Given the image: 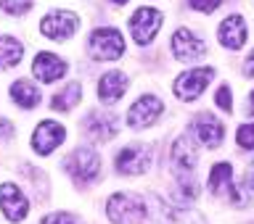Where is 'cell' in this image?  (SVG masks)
<instances>
[{
	"label": "cell",
	"mask_w": 254,
	"mask_h": 224,
	"mask_svg": "<svg viewBox=\"0 0 254 224\" xmlns=\"http://www.w3.org/2000/svg\"><path fill=\"white\" fill-rule=\"evenodd\" d=\"M146 224H206L198 211H190L188 206L167 203L159 195L146 198Z\"/></svg>",
	"instance_id": "obj_1"
},
{
	"label": "cell",
	"mask_w": 254,
	"mask_h": 224,
	"mask_svg": "<svg viewBox=\"0 0 254 224\" xmlns=\"http://www.w3.org/2000/svg\"><path fill=\"white\" fill-rule=\"evenodd\" d=\"M106 217L111 224H140L146 219V201L132 193H117L106 203Z\"/></svg>",
	"instance_id": "obj_2"
},
{
	"label": "cell",
	"mask_w": 254,
	"mask_h": 224,
	"mask_svg": "<svg viewBox=\"0 0 254 224\" xmlns=\"http://www.w3.org/2000/svg\"><path fill=\"white\" fill-rule=\"evenodd\" d=\"M87 50L93 58L98 61H117L125 53V37L119 35V29L106 27V29H95L90 40H87Z\"/></svg>",
	"instance_id": "obj_3"
},
{
	"label": "cell",
	"mask_w": 254,
	"mask_h": 224,
	"mask_svg": "<svg viewBox=\"0 0 254 224\" xmlns=\"http://www.w3.org/2000/svg\"><path fill=\"white\" fill-rule=\"evenodd\" d=\"M209 193L217 195V198L228 195L230 203H236L238 209H244V206L249 203V198L233 185V166H230L228 161H220V164L212 166V172H209Z\"/></svg>",
	"instance_id": "obj_4"
},
{
	"label": "cell",
	"mask_w": 254,
	"mask_h": 224,
	"mask_svg": "<svg viewBox=\"0 0 254 224\" xmlns=\"http://www.w3.org/2000/svg\"><path fill=\"white\" fill-rule=\"evenodd\" d=\"M151 166V148L146 142H132V145H127L119 150L117 156V172L119 174H146Z\"/></svg>",
	"instance_id": "obj_5"
},
{
	"label": "cell",
	"mask_w": 254,
	"mask_h": 224,
	"mask_svg": "<svg viewBox=\"0 0 254 224\" xmlns=\"http://www.w3.org/2000/svg\"><path fill=\"white\" fill-rule=\"evenodd\" d=\"M212 77H214V71H212L209 66H204V69H190V71H186V74H180L178 79H175L172 92L178 95L180 100H196L198 95L206 90V85H209Z\"/></svg>",
	"instance_id": "obj_6"
},
{
	"label": "cell",
	"mask_w": 254,
	"mask_h": 224,
	"mask_svg": "<svg viewBox=\"0 0 254 224\" xmlns=\"http://www.w3.org/2000/svg\"><path fill=\"white\" fill-rule=\"evenodd\" d=\"M66 172L77 182H90L98 177L101 172V158L93 148H77L74 153L66 158Z\"/></svg>",
	"instance_id": "obj_7"
},
{
	"label": "cell",
	"mask_w": 254,
	"mask_h": 224,
	"mask_svg": "<svg viewBox=\"0 0 254 224\" xmlns=\"http://www.w3.org/2000/svg\"><path fill=\"white\" fill-rule=\"evenodd\" d=\"M164 111V103L154 98V95H143V98H138L130 106V111H127V124L132 127V130H143V127L154 124L159 116H162Z\"/></svg>",
	"instance_id": "obj_8"
},
{
	"label": "cell",
	"mask_w": 254,
	"mask_h": 224,
	"mask_svg": "<svg viewBox=\"0 0 254 224\" xmlns=\"http://www.w3.org/2000/svg\"><path fill=\"white\" fill-rule=\"evenodd\" d=\"M159 27H162V13L156 8H138L130 19V32L138 45H148V40H154Z\"/></svg>",
	"instance_id": "obj_9"
},
{
	"label": "cell",
	"mask_w": 254,
	"mask_h": 224,
	"mask_svg": "<svg viewBox=\"0 0 254 224\" xmlns=\"http://www.w3.org/2000/svg\"><path fill=\"white\" fill-rule=\"evenodd\" d=\"M172 53H175V58L178 61H198V58H204V53H206V45H204V40L193 35L190 29H178L172 35Z\"/></svg>",
	"instance_id": "obj_10"
},
{
	"label": "cell",
	"mask_w": 254,
	"mask_h": 224,
	"mask_svg": "<svg viewBox=\"0 0 254 224\" xmlns=\"http://www.w3.org/2000/svg\"><path fill=\"white\" fill-rule=\"evenodd\" d=\"M0 209H3V214L8 217V222H21L29 214V203H27V198H24L19 185L5 182V185L0 187Z\"/></svg>",
	"instance_id": "obj_11"
},
{
	"label": "cell",
	"mask_w": 254,
	"mask_h": 224,
	"mask_svg": "<svg viewBox=\"0 0 254 224\" xmlns=\"http://www.w3.org/2000/svg\"><path fill=\"white\" fill-rule=\"evenodd\" d=\"M77 16L74 13H64V11H53L48 13L43 24H40V29H43V35L48 40H69L71 35L77 32Z\"/></svg>",
	"instance_id": "obj_12"
},
{
	"label": "cell",
	"mask_w": 254,
	"mask_h": 224,
	"mask_svg": "<svg viewBox=\"0 0 254 224\" xmlns=\"http://www.w3.org/2000/svg\"><path fill=\"white\" fill-rule=\"evenodd\" d=\"M64 137H66V132H64L61 124L56 122H43L35 130V134H32V148H35V153L40 156H48L51 150H56L64 142Z\"/></svg>",
	"instance_id": "obj_13"
},
{
	"label": "cell",
	"mask_w": 254,
	"mask_h": 224,
	"mask_svg": "<svg viewBox=\"0 0 254 224\" xmlns=\"http://www.w3.org/2000/svg\"><path fill=\"white\" fill-rule=\"evenodd\" d=\"M193 134L196 140L206 148H220L222 137H225V127H222L220 119H214L209 114H198L193 119Z\"/></svg>",
	"instance_id": "obj_14"
},
{
	"label": "cell",
	"mask_w": 254,
	"mask_h": 224,
	"mask_svg": "<svg viewBox=\"0 0 254 224\" xmlns=\"http://www.w3.org/2000/svg\"><path fill=\"white\" fill-rule=\"evenodd\" d=\"M170 158H172V166L178 174H190L196 166V145L193 140L188 137V134H183V137H178L172 142L170 148Z\"/></svg>",
	"instance_id": "obj_15"
},
{
	"label": "cell",
	"mask_w": 254,
	"mask_h": 224,
	"mask_svg": "<svg viewBox=\"0 0 254 224\" xmlns=\"http://www.w3.org/2000/svg\"><path fill=\"white\" fill-rule=\"evenodd\" d=\"M32 71H35V77L40 82H56V79H61L66 74V63H64L56 53H37L35 63H32Z\"/></svg>",
	"instance_id": "obj_16"
},
{
	"label": "cell",
	"mask_w": 254,
	"mask_h": 224,
	"mask_svg": "<svg viewBox=\"0 0 254 224\" xmlns=\"http://www.w3.org/2000/svg\"><path fill=\"white\" fill-rule=\"evenodd\" d=\"M220 43L228 47V50H238L244 43H246V21L241 13H233L228 16L225 21L220 24Z\"/></svg>",
	"instance_id": "obj_17"
},
{
	"label": "cell",
	"mask_w": 254,
	"mask_h": 224,
	"mask_svg": "<svg viewBox=\"0 0 254 224\" xmlns=\"http://www.w3.org/2000/svg\"><path fill=\"white\" fill-rule=\"evenodd\" d=\"M117 130H119L117 119L109 116V114H98V111H93V114L85 119V132L90 134L93 140H98V142L111 140L117 134Z\"/></svg>",
	"instance_id": "obj_18"
},
{
	"label": "cell",
	"mask_w": 254,
	"mask_h": 224,
	"mask_svg": "<svg viewBox=\"0 0 254 224\" xmlns=\"http://www.w3.org/2000/svg\"><path fill=\"white\" fill-rule=\"evenodd\" d=\"M127 85H130V79H127V74H122V71H109V74H103L101 82H98L101 100L103 103H117L125 95Z\"/></svg>",
	"instance_id": "obj_19"
},
{
	"label": "cell",
	"mask_w": 254,
	"mask_h": 224,
	"mask_svg": "<svg viewBox=\"0 0 254 224\" xmlns=\"http://www.w3.org/2000/svg\"><path fill=\"white\" fill-rule=\"evenodd\" d=\"M11 98L21 108H35L40 103V90L32 82H27V79H19V82L11 85Z\"/></svg>",
	"instance_id": "obj_20"
},
{
	"label": "cell",
	"mask_w": 254,
	"mask_h": 224,
	"mask_svg": "<svg viewBox=\"0 0 254 224\" xmlns=\"http://www.w3.org/2000/svg\"><path fill=\"white\" fill-rule=\"evenodd\" d=\"M24 55V45L11 35H0V69L16 66Z\"/></svg>",
	"instance_id": "obj_21"
},
{
	"label": "cell",
	"mask_w": 254,
	"mask_h": 224,
	"mask_svg": "<svg viewBox=\"0 0 254 224\" xmlns=\"http://www.w3.org/2000/svg\"><path fill=\"white\" fill-rule=\"evenodd\" d=\"M79 95H82V87H79L77 82L66 85V87H64V90L53 98V108H56V111H69V108H74L77 103H79Z\"/></svg>",
	"instance_id": "obj_22"
},
{
	"label": "cell",
	"mask_w": 254,
	"mask_h": 224,
	"mask_svg": "<svg viewBox=\"0 0 254 224\" xmlns=\"http://www.w3.org/2000/svg\"><path fill=\"white\" fill-rule=\"evenodd\" d=\"M29 5H32V0H0V8H3L5 13H11V16L27 13Z\"/></svg>",
	"instance_id": "obj_23"
},
{
	"label": "cell",
	"mask_w": 254,
	"mask_h": 224,
	"mask_svg": "<svg viewBox=\"0 0 254 224\" xmlns=\"http://www.w3.org/2000/svg\"><path fill=\"white\" fill-rule=\"evenodd\" d=\"M236 140H238V145H241L244 150H254V124H244V127H238Z\"/></svg>",
	"instance_id": "obj_24"
},
{
	"label": "cell",
	"mask_w": 254,
	"mask_h": 224,
	"mask_svg": "<svg viewBox=\"0 0 254 224\" xmlns=\"http://www.w3.org/2000/svg\"><path fill=\"white\" fill-rule=\"evenodd\" d=\"M40 224H77V219L71 217V214L59 211V214H48V217H43V219H40Z\"/></svg>",
	"instance_id": "obj_25"
},
{
	"label": "cell",
	"mask_w": 254,
	"mask_h": 224,
	"mask_svg": "<svg viewBox=\"0 0 254 224\" xmlns=\"http://www.w3.org/2000/svg\"><path fill=\"white\" fill-rule=\"evenodd\" d=\"M214 103H217V106H220L222 111H228V114L233 111V100H230V90H228L225 85H222L220 90H217V98H214Z\"/></svg>",
	"instance_id": "obj_26"
},
{
	"label": "cell",
	"mask_w": 254,
	"mask_h": 224,
	"mask_svg": "<svg viewBox=\"0 0 254 224\" xmlns=\"http://www.w3.org/2000/svg\"><path fill=\"white\" fill-rule=\"evenodd\" d=\"M190 3V8H193V11H201V13H212L214 8H217L222 0H188Z\"/></svg>",
	"instance_id": "obj_27"
},
{
	"label": "cell",
	"mask_w": 254,
	"mask_h": 224,
	"mask_svg": "<svg viewBox=\"0 0 254 224\" xmlns=\"http://www.w3.org/2000/svg\"><path fill=\"white\" fill-rule=\"evenodd\" d=\"M0 137H3V140H11L13 137V127H11L8 119H0Z\"/></svg>",
	"instance_id": "obj_28"
},
{
	"label": "cell",
	"mask_w": 254,
	"mask_h": 224,
	"mask_svg": "<svg viewBox=\"0 0 254 224\" xmlns=\"http://www.w3.org/2000/svg\"><path fill=\"white\" fill-rule=\"evenodd\" d=\"M244 71H246V77H254V50H252L249 58H246V63H244Z\"/></svg>",
	"instance_id": "obj_29"
},
{
	"label": "cell",
	"mask_w": 254,
	"mask_h": 224,
	"mask_svg": "<svg viewBox=\"0 0 254 224\" xmlns=\"http://www.w3.org/2000/svg\"><path fill=\"white\" fill-rule=\"evenodd\" d=\"M246 187L254 190V161L249 164V169H246Z\"/></svg>",
	"instance_id": "obj_30"
},
{
	"label": "cell",
	"mask_w": 254,
	"mask_h": 224,
	"mask_svg": "<svg viewBox=\"0 0 254 224\" xmlns=\"http://www.w3.org/2000/svg\"><path fill=\"white\" fill-rule=\"evenodd\" d=\"M246 111H249V116H254V92L249 95V108H246Z\"/></svg>",
	"instance_id": "obj_31"
},
{
	"label": "cell",
	"mask_w": 254,
	"mask_h": 224,
	"mask_svg": "<svg viewBox=\"0 0 254 224\" xmlns=\"http://www.w3.org/2000/svg\"><path fill=\"white\" fill-rule=\"evenodd\" d=\"M111 3H117V5H125V3H127V0H111Z\"/></svg>",
	"instance_id": "obj_32"
}]
</instances>
